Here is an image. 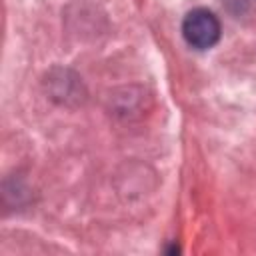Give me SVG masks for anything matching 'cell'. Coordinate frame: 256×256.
Segmentation results:
<instances>
[{
	"label": "cell",
	"instance_id": "obj_1",
	"mask_svg": "<svg viewBox=\"0 0 256 256\" xmlns=\"http://www.w3.org/2000/svg\"><path fill=\"white\" fill-rule=\"evenodd\" d=\"M182 36L196 50L212 48L220 38V22L212 10L194 8L182 20Z\"/></svg>",
	"mask_w": 256,
	"mask_h": 256
}]
</instances>
